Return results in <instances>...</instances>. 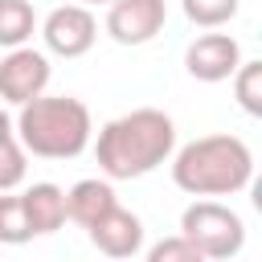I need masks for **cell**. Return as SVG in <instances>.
Here are the masks:
<instances>
[{
    "label": "cell",
    "instance_id": "cell-9",
    "mask_svg": "<svg viewBox=\"0 0 262 262\" xmlns=\"http://www.w3.org/2000/svg\"><path fill=\"white\" fill-rule=\"evenodd\" d=\"M86 233H90L94 250H102L106 258H131L143 246V221L123 205L106 209L94 225H86Z\"/></svg>",
    "mask_w": 262,
    "mask_h": 262
},
{
    "label": "cell",
    "instance_id": "cell-8",
    "mask_svg": "<svg viewBox=\"0 0 262 262\" xmlns=\"http://www.w3.org/2000/svg\"><path fill=\"white\" fill-rule=\"evenodd\" d=\"M242 66V45L229 33H201L184 49V70L196 82H225Z\"/></svg>",
    "mask_w": 262,
    "mask_h": 262
},
{
    "label": "cell",
    "instance_id": "cell-1",
    "mask_svg": "<svg viewBox=\"0 0 262 262\" xmlns=\"http://www.w3.org/2000/svg\"><path fill=\"white\" fill-rule=\"evenodd\" d=\"M172 151H176V123L156 106H139V111L111 119L94 143V156H98V168L106 180L147 176Z\"/></svg>",
    "mask_w": 262,
    "mask_h": 262
},
{
    "label": "cell",
    "instance_id": "cell-17",
    "mask_svg": "<svg viewBox=\"0 0 262 262\" xmlns=\"http://www.w3.org/2000/svg\"><path fill=\"white\" fill-rule=\"evenodd\" d=\"M147 262H209L192 242H184L180 233H172V237H160L151 250H147Z\"/></svg>",
    "mask_w": 262,
    "mask_h": 262
},
{
    "label": "cell",
    "instance_id": "cell-2",
    "mask_svg": "<svg viewBox=\"0 0 262 262\" xmlns=\"http://www.w3.org/2000/svg\"><path fill=\"white\" fill-rule=\"evenodd\" d=\"M254 156L237 135H201L172 160V180L188 196H233L250 184Z\"/></svg>",
    "mask_w": 262,
    "mask_h": 262
},
{
    "label": "cell",
    "instance_id": "cell-11",
    "mask_svg": "<svg viewBox=\"0 0 262 262\" xmlns=\"http://www.w3.org/2000/svg\"><path fill=\"white\" fill-rule=\"evenodd\" d=\"M119 201H115V188H111V180H78L70 192H66V217L70 221H78L82 229L86 225H94L106 209H115Z\"/></svg>",
    "mask_w": 262,
    "mask_h": 262
},
{
    "label": "cell",
    "instance_id": "cell-10",
    "mask_svg": "<svg viewBox=\"0 0 262 262\" xmlns=\"http://www.w3.org/2000/svg\"><path fill=\"white\" fill-rule=\"evenodd\" d=\"M20 205H25V221H29L33 237L57 233V229L66 225V192H61L57 184H49V180L25 188V192H20Z\"/></svg>",
    "mask_w": 262,
    "mask_h": 262
},
{
    "label": "cell",
    "instance_id": "cell-15",
    "mask_svg": "<svg viewBox=\"0 0 262 262\" xmlns=\"http://www.w3.org/2000/svg\"><path fill=\"white\" fill-rule=\"evenodd\" d=\"M29 237H33V229H29V221H25L20 196L0 192V242H4V246H25Z\"/></svg>",
    "mask_w": 262,
    "mask_h": 262
},
{
    "label": "cell",
    "instance_id": "cell-3",
    "mask_svg": "<svg viewBox=\"0 0 262 262\" xmlns=\"http://www.w3.org/2000/svg\"><path fill=\"white\" fill-rule=\"evenodd\" d=\"M90 111L70 94H37L16 115V143L41 160H74L90 143Z\"/></svg>",
    "mask_w": 262,
    "mask_h": 262
},
{
    "label": "cell",
    "instance_id": "cell-16",
    "mask_svg": "<svg viewBox=\"0 0 262 262\" xmlns=\"http://www.w3.org/2000/svg\"><path fill=\"white\" fill-rule=\"evenodd\" d=\"M25 147L16 143V135L0 139V192H12L20 180H25Z\"/></svg>",
    "mask_w": 262,
    "mask_h": 262
},
{
    "label": "cell",
    "instance_id": "cell-7",
    "mask_svg": "<svg viewBox=\"0 0 262 262\" xmlns=\"http://www.w3.org/2000/svg\"><path fill=\"white\" fill-rule=\"evenodd\" d=\"M168 20L164 0H111L106 8V33L119 45H147Z\"/></svg>",
    "mask_w": 262,
    "mask_h": 262
},
{
    "label": "cell",
    "instance_id": "cell-19",
    "mask_svg": "<svg viewBox=\"0 0 262 262\" xmlns=\"http://www.w3.org/2000/svg\"><path fill=\"white\" fill-rule=\"evenodd\" d=\"M94 4H102V0H94Z\"/></svg>",
    "mask_w": 262,
    "mask_h": 262
},
{
    "label": "cell",
    "instance_id": "cell-18",
    "mask_svg": "<svg viewBox=\"0 0 262 262\" xmlns=\"http://www.w3.org/2000/svg\"><path fill=\"white\" fill-rule=\"evenodd\" d=\"M12 135V119H8V111L0 106V139H8Z\"/></svg>",
    "mask_w": 262,
    "mask_h": 262
},
{
    "label": "cell",
    "instance_id": "cell-12",
    "mask_svg": "<svg viewBox=\"0 0 262 262\" xmlns=\"http://www.w3.org/2000/svg\"><path fill=\"white\" fill-rule=\"evenodd\" d=\"M33 29H37V12L29 0H0V45L4 49L25 45Z\"/></svg>",
    "mask_w": 262,
    "mask_h": 262
},
{
    "label": "cell",
    "instance_id": "cell-14",
    "mask_svg": "<svg viewBox=\"0 0 262 262\" xmlns=\"http://www.w3.org/2000/svg\"><path fill=\"white\" fill-rule=\"evenodd\" d=\"M184 16L201 29H217V25H229L242 8V0H180Z\"/></svg>",
    "mask_w": 262,
    "mask_h": 262
},
{
    "label": "cell",
    "instance_id": "cell-13",
    "mask_svg": "<svg viewBox=\"0 0 262 262\" xmlns=\"http://www.w3.org/2000/svg\"><path fill=\"white\" fill-rule=\"evenodd\" d=\"M233 94L246 115H262V61H242L233 70Z\"/></svg>",
    "mask_w": 262,
    "mask_h": 262
},
{
    "label": "cell",
    "instance_id": "cell-4",
    "mask_svg": "<svg viewBox=\"0 0 262 262\" xmlns=\"http://www.w3.org/2000/svg\"><path fill=\"white\" fill-rule=\"evenodd\" d=\"M180 237L192 242L209 262L237 258L246 246V221L221 201H192L180 213Z\"/></svg>",
    "mask_w": 262,
    "mask_h": 262
},
{
    "label": "cell",
    "instance_id": "cell-5",
    "mask_svg": "<svg viewBox=\"0 0 262 262\" xmlns=\"http://www.w3.org/2000/svg\"><path fill=\"white\" fill-rule=\"evenodd\" d=\"M49 57L41 49H29V45H16L8 49V57L0 61V98L12 102V106H25L29 98L45 94L49 86Z\"/></svg>",
    "mask_w": 262,
    "mask_h": 262
},
{
    "label": "cell",
    "instance_id": "cell-6",
    "mask_svg": "<svg viewBox=\"0 0 262 262\" xmlns=\"http://www.w3.org/2000/svg\"><path fill=\"white\" fill-rule=\"evenodd\" d=\"M41 37H45L49 53H57V57H82V53H90V45L98 37V20L82 4H61V8H53L45 16Z\"/></svg>",
    "mask_w": 262,
    "mask_h": 262
}]
</instances>
